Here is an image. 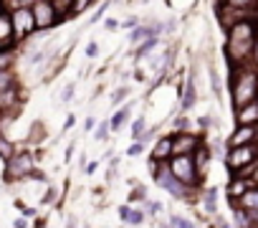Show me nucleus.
Here are the masks:
<instances>
[{"label": "nucleus", "instance_id": "f257e3e1", "mask_svg": "<svg viewBox=\"0 0 258 228\" xmlns=\"http://www.w3.org/2000/svg\"><path fill=\"white\" fill-rule=\"evenodd\" d=\"M255 41H258V31H255V23L250 18L230 26L228 28V41H225V59H228V64L230 66L248 64L250 56H253Z\"/></svg>", "mask_w": 258, "mask_h": 228}, {"label": "nucleus", "instance_id": "f03ea898", "mask_svg": "<svg viewBox=\"0 0 258 228\" xmlns=\"http://www.w3.org/2000/svg\"><path fill=\"white\" fill-rule=\"evenodd\" d=\"M233 76H230V101L233 109L258 99V69L248 61L240 66H230Z\"/></svg>", "mask_w": 258, "mask_h": 228}, {"label": "nucleus", "instance_id": "7ed1b4c3", "mask_svg": "<svg viewBox=\"0 0 258 228\" xmlns=\"http://www.w3.org/2000/svg\"><path fill=\"white\" fill-rule=\"evenodd\" d=\"M255 162H258V142L235 145L225 155V165L233 175H245L250 167H255ZM245 178H250V175H245Z\"/></svg>", "mask_w": 258, "mask_h": 228}, {"label": "nucleus", "instance_id": "20e7f679", "mask_svg": "<svg viewBox=\"0 0 258 228\" xmlns=\"http://www.w3.org/2000/svg\"><path fill=\"white\" fill-rule=\"evenodd\" d=\"M152 178H155V183H157L162 190H167L175 200H195V195H198V188L185 185L182 180H177V178L172 175V170H170V165H167V162H162V165H160V170H157Z\"/></svg>", "mask_w": 258, "mask_h": 228}, {"label": "nucleus", "instance_id": "39448f33", "mask_svg": "<svg viewBox=\"0 0 258 228\" xmlns=\"http://www.w3.org/2000/svg\"><path fill=\"white\" fill-rule=\"evenodd\" d=\"M3 180L6 183H18V180H28L36 170V157L31 152H13L8 160H3Z\"/></svg>", "mask_w": 258, "mask_h": 228}, {"label": "nucleus", "instance_id": "423d86ee", "mask_svg": "<svg viewBox=\"0 0 258 228\" xmlns=\"http://www.w3.org/2000/svg\"><path fill=\"white\" fill-rule=\"evenodd\" d=\"M31 13H33V21H36V33L53 31L56 26H61L66 21V16L56 11V6L51 3V0H33Z\"/></svg>", "mask_w": 258, "mask_h": 228}, {"label": "nucleus", "instance_id": "0eeeda50", "mask_svg": "<svg viewBox=\"0 0 258 228\" xmlns=\"http://www.w3.org/2000/svg\"><path fill=\"white\" fill-rule=\"evenodd\" d=\"M167 165H170V170H172V175H175L177 180H182L185 185L200 188L203 175L198 173V165H195V157H192V155H172V157L167 160Z\"/></svg>", "mask_w": 258, "mask_h": 228}, {"label": "nucleus", "instance_id": "6e6552de", "mask_svg": "<svg viewBox=\"0 0 258 228\" xmlns=\"http://www.w3.org/2000/svg\"><path fill=\"white\" fill-rule=\"evenodd\" d=\"M11 11V18H13V28H16V38L18 43L31 38L36 33V21H33V13L28 6H18V8H8Z\"/></svg>", "mask_w": 258, "mask_h": 228}, {"label": "nucleus", "instance_id": "1a4fd4ad", "mask_svg": "<svg viewBox=\"0 0 258 228\" xmlns=\"http://www.w3.org/2000/svg\"><path fill=\"white\" fill-rule=\"evenodd\" d=\"M200 145H203V137L195 132H185V130L172 132V155H192Z\"/></svg>", "mask_w": 258, "mask_h": 228}, {"label": "nucleus", "instance_id": "9d476101", "mask_svg": "<svg viewBox=\"0 0 258 228\" xmlns=\"http://www.w3.org/2000/svg\"><path fill=\"white\" fill-rule=\"evenodd\" d=\"M16 46H18V38H16L11 11L3 8L0 11V48H16Z\"/></svg>", "mask_w": 258, "mask_h": 228}, {"label": "nucleus", "instance_id": "9b49d317", "mask_svg": "<svg viewBox=\"0 0 258 228\" xmlns=\"http://www.w3.org/2000/svg\"><path fill=\"white\" fill-rule=\"evenodd\" d=\"M248 142H258V125H238V130L228 137V145H248Z\"/></svg>", "mask_w": 258, "mask_h": 228}, {"label": "nucleus", "instance_id": "f8f14e48", "mask_svg": "<svg viewBox=\"0 0 258 228\" xmlns=\"http://www.w3.org/2000/svg\"><path fill=\"white\" fill-rule=\"evenodd\" d=\"M245 18H248V11H240V8H233V6H223V8H218V21H220V26H223L225 31H228L230 26L245 21Z\"/></svg>", "mask_w": 258, "mask_h": 228}, {"label": "nucleus", "instance_id": "ddd939ff", "mask_svg": "<svg viewBox=\"0 0 258 228\" xmlns=\"http://www.w3.org/2000/svg\"><path fill=\"white\" fill-rule=\"evenodd\" d=\"M235 122L238 125H258V99L235 109Z\"/></svg>", "mask_w": 258, "mask_h": 228}, {"label": "nucleus", "instance_id": "4468645a", "mask_svg": "<svg viewBox=\"0 0 258 228\" xmlns=\"http://www.w3.org/2000/svg\"><path fill=\"white\" fill-rule=\"evenodd\" d=\"M170 157H172V135H165L162 140H157V145L152 150V160L167 162Z\"/></svg>", "mask_w": 258, "mask_h": 228}, {"label": "nucleus", "instance_id": "2eb2a0df", "mask_svg": "<svg viewBox=\"0 0 258 228\" xmlns=\"http://www.w3.org/2000/svg\"><path fill=\"white\" fill-rule=\"evenodd\" d=\"M198 101V89H195V79L190 76L187 79V84H185V94H182V111H187V109H192V104Z\"/></svg>", "mask_w": 258, "mask_h": 228}, {"label": "nucleus", "instance_id": "dca6fc26", "mask_svg": "<svg viewBox=\"0 0 258 228\" xmlns=\"http://www.w3.org/2000/svg\"><path fill=\"white\" fill-rule=\"evenodd\" d=\"M129 111H132V104H124L121 109H116V111H114V117L109 120L111 130H119L121 125H126V120H129Z\"/></svg>", "mask_w": 258, "mask_h": 228}, {"label": "nucleus", "instance_id": "f3484780", "mask_svg": "<svg viewBox=\"0 0 258 228\" xmlns=\"http://www.w3.org/2000/svg\"><path fill=\"white\" fill-rule=\"evenodd\" d=\"M91 3H94V0H71L66 18H76V16H81L84 11H89V8H91Z\"/></svg>", "mask_w": 258, "mask_h": 228}, {"label": "nucleus", "instance_id": "a211bd4d", "mask_svg": "<svg viewBox=\"0 0 258 228\" xmlns=\"http://www.w3.org/2000/svg\"><path fill=\"white\" fill-rule=\"evenodd\" d=\"M18 81H16V74H13V69H0V91H6V89H11V86H16Z\"/></svg>", "mask_w": 258, "mask_h": 228}, {"label": "nucleus", "instance_id": "6ab92c4d", "mask_svg": "<svg viewBox=\"0 0 258 228\" xmlns=\"http://www.w3.org/2000/svg\"><path fill=\"white\" fill-rule=\"evenodd\" d=\"M43 140H46V125H43V122H33V125H31L28 142H43Z\"/></svg>", "mask_w": 258, "mask_h": 228}, {"label": "nucleus", "instance_id": "aec40b11", "mask_svg": "<svg viewBox=\"0 0 258 228\" xmlns=\"http://www.w3.org/2000/svg\"><path fill=\"white\" fill-rule=\"evenodd\" d=\"M16 64V48H0V69H13Z\"/></svg>", "mask_w": 258, "mask_h": 228}, {"label": "nucleus", "instance_id": "412c9836", "mask_svg": "<svg viewBox=\"0 0 258 228\" xmlns=\"http://www.w3.org/2000/svg\"><path fill=\"white\" fill-rule=\"evenodd\" d=\"M13 152H16V145H13V140H8L3 132H0V157H3V160H8Z\"/></svg>", "mask_w": 258, "mask_h": 228}, {"label": "nucleus", "instance_id": "4be33fe9", "mask_svg": "<svg viewBox=\"0 0 258 228\" xmlns=\"http://www.w3.org/2000/svg\"><path fill=\"white\" fill-rule=\"evenodd\" d=\"M145 215H147V213H145L142 208H132L124 223H129V225H142V223H145Z\"/></svg>", "mask_w": 258, "mask_h": 228}, {"label": "nucleus", "instance_id": "5701e85b", "mask_svg": "<svg viewBox=\"0 0 258 228\" xmlns=\"http://www.w3.org/2000/svg\"><path fill=\"white\" fill-rule=\"evenodd\" d=\"M223 6H233V8H240V11H253L258 6V0H223Z\"/></svg>", "mask_w": 258, "mask_h": 228}, {"label": "nucleus", "instance_id": "b1692460", "mask_svg": "<svg viewBox=\"0 0 258 228\" xmlns=\"http://www.w3.org/2000/svg\"><path fill=\"white\" fill-rule=\"evenodd\" d=\"M215 198H218V190H215V188L205 190V195H203V205H205L208 213H215Z\"/></svg>", "mask_w": 258, "mask_h": 228}, {"label": "nucleus", "instance_id": "393cba45", "mask_svg": "<svg viewBox=\"0 0 258 228\" xmlns=\"http://www.w3.org/2000/svg\"><path fill=\"white\" fill-rule=\"evenodd\" d=\"M155 43H157V36H152V38H145V43H142V46L135 51V53H137V59H145V56H147V53L155 48Z\"/></svg>", "mask_w": 258, "mask_h": 228}, {"label": "nucleus", "instance_id": "a878e982", "mask_svg": "<svg viewBox=\"0 0 258 228\" xmlns=\"http://www.w3.org/2000/svg\"><path fill=\"white\" fill-rule=\"evenodd\" d=\"M147 130V122H145V114L140 120H135V125H132V140H140V135Z\"/></svg>", "mask_w": 258, "mask_h": 228}, {"label": "nucleus", "instance_id": "bb28decb", "mask_svg": "<svg viewBox=\"0 0 258 228\" xmlns=\"http://www.w3.org/2000/svg\"><path fill=\"white\" fill-rule=\"evenodd\" d=\"M109 130H111V125H109V122H101V125L96 127V132H94V140H99V142L109 140Z\"/></svg>", "mask_w": 258, "mask_h": 228}, {"label": "nucleus", "instance_id": "cd10ccee", "mask_svg": "<svg viewBox=\"0 0 258 228\" xmlns=\"http://www.w3.org/2000/svg\"><path fill=\"white\" fill-rule=\"evenodd\" d=\"M170 225H175V228H190L192 220H187V218H182V215H170Z\"/></svg>", "mask_w": 258, "mask_h": 228}, {"label": "nucleus", "instance_id": "c85d7f7f", "mask_svg": "<svg viewBox=\"0 0 258 228\" xmlns=\"http://www.w3.org/2000/svg\"><path fill=\"white\" fill-rule=\"evenodd\" d=\"M142 152H145V142H140V140H135V142H132V147L126 150V155H129V157H140Z\"/></svg>", "mask_w": 258, "mask_h": 228}, {"label": "nucleus", "instance_id": "c756f323", "mask_svg": "<svg viewBox=\"0 0 258 228\" xmlns=\"http://www.w3.org/2000/svg\"><path fill=\"white\" fill-rule=\"evenodd\" d=\"M74 91H76V84H74V81H71V84H66V86H63V94H61V101H63V104H69V101L74 99Z\"/></svg>", "mask_w": 258, "mask_h": 228}, {"label": "nucleus", "instance_id": "7c9ffc66", "mask_svg": "<svg viewBox=\"0 0 258 228\" xmlns=\"http://www.w3.org/2000/svg\"><path fill=\"white\" fill-rule=\"evenodd\" d=\"M126 94H129V86H119V89L114 91V96H111V104H119V101H124V99H126Z\"/></svg>", "mask_w": 258, "mask_h": 228}, {"label": "nucleus", "instance_id": "2f4dec72", "mask_svg": "<svg viewBox=\"0 0 258 228\" xmlns=\"http://www.w3.org/2000/svg\"><path fill=\"white\" fill-rule=\"evenodd\" d=\"M145 198H147V188L145 185H137L132 190V195H129V200H145Z\"/></svg>", "mask_w": 258, "mask_h": 228}, {"label": "nucleus", "instance_id": "473e14b6", "mask_svg": "<svg viewBox=\"0 0 258 228\" xmlns=\"http://www.w3.org/2000/svg\"><path fill=\"white\" fill-rule=\"evenodd\" d=\"M51 3L56 6V11H58V13H63V16H66V13H69V6H71V0H51ZM66 21H69V18H66Z\"/></svg>", "mask_w": 258, "mask_h": 228}, {"label": "nucleus", "instance_id": "72a5a7b5", "mask_svg": "<svg viewBox=\"0 0 258 228\" xmlns=\"http://www.w3.org/2000/svg\"><path fill=\"white\" fill-rule=\"evenodd\" d=\"M109 6H111V0H106V3H104V6H101V8H99V11L94 13V16H91V21H89V23H96V21H99V18H101V16L106 13V8H109Z\"/></svg>", "mask_w": 258, "mask_h": 228}, {"label": "nucleus", "instance_id": "f704fd0d", "mask_svg": "<svg viewBox=\"0 0 258 228\" xmlns=\"http://www.w3.org/2000/svg\"><path fill=\"white\" fill-rule=\"evenodd\" d=\"M53 200H56V188H48V193L41 198V203H43V205H51Z\"/></svg>", "mask_w": 258, "mask_h": 228}, {"label": "nucleus", "instance_id": "c9c22d12", "mask_svg": "<svg viewBox=\"0 0 258 228\" xmlns=\"http://www.w3.org/2000/svg\"><path fill=\"white\" fill-rule=\"evenodd\" d=\"M96 53H99V43H94V41H91V43L86 46V56H89V59H94Z\"/></svg>", "mask_w": 258, "mask_h": 228}, {"label": "nucleus", "instance_id": "e433bc0d", "mask_svg": "<svg viewBox=\"0 0 258 228\" xmlns=\"http://www.w3.org/2000/svg\"><path fill=\"white\" fill-rule=\"evenodd\" d=\"M185 127H187V117L182 114V117H177V120H175V130H185Z\"/></svg>", "mask_w": 258, "mask_h": 228}, {"label": "nucleus", "instance_id": "4c0bfd02", "mask_svg": "<svg viewBox=\"0 0 258 228\" xmlns=\"http://www.w3.org/2000/svg\"><path fill=\"white\" fill-rule=\"evenodd\" d=\"M129 210H132V205H121V208H119V218H121V220H126Z\"/></svg>", "mask_w": 258, "mask_h": 228}, {"label": "nucleus", "instance_id": "58836bf2", "mask_svg": "<svg viewBox=\"0 0 258 228\" xmlns=\"http://www.w3.org/2000/svg\"><path fill=\"white\" fill-rule=\"evenodd\" d=\"M104 26H106V31H114V28H116V26H119V23H116V21H114V18H109V21H106V23H104Z\"/></svg>", "mask_w": 258, "mask_h": 228}, {"label": "nucleus", "instance_id": "ea45409f", "mask_svg": "<svg viewBox=\"0 0 258 228\" xmlns=\"http://www.w3.org/2000/svg\"><path fill=\"white\" fill-rule=\"evenodd\" d=\"M250 180H253V185H258V162H255V167H253V175H250Z\"/></svg>", "mask_w": 258, "mask_h": 228}, {"label": "nucleus", "instance_id": "a19ab883", "mask_svg": "<svg viewBox=\"0 0 258 228\" xmlns=\"http://www.w3.org/2000/svg\"><path fill=\"white\" fill-rule=\"evenodd\" d=\"M137 26V21L135 18H129V21H124V28H135Z\"/></svg>", "mask_w": 258, "mask_h": 228}, {"label": "nucleus", "instance_id": "79ce46f5", "mask_svg": "<svg viewBox=\"0 0 258 228\" xmlns=\"http://www.w3.org/2000/svg\"><path fill=\"white\" fill-rule=\"evenodd\" d=\"M84 127H86V130H94V117H89V120L84 122Z\"/></svg>", "mask_w": 258, "mask_h": 228}, {"label": "nucleus", "instance_id": "37998d69", "mask_svg": "<svg viewBox=\"0 0 258 228\" xmlns=\"http://www.w3.org/2000/svg\"><path fill=\"white\" fill-rule=\"evenodd\" d=\"M6 8V0H0V11H3Z\"/></svg>", "mask_w": 258, "mask_h": 228}]
</instances>
